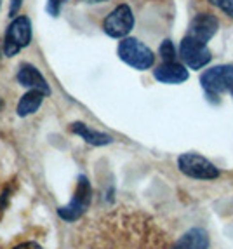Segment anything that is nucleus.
I'll list each match as a JSON object with an SVG mask.
<instances>
[{
  "instance_id": "nucleus-1",
  "label": "nucleus",
  "mask_w": 233,
  "mask_h": 249,
  "mask_svg": "<svg viewBox=\"0 0 233 249\" xmlns=\"http://www.w3.org/2000/svg\"><path fill=\"white\" fill-rule=\"evenodd\" d=\"M116 54L125 65H129L134 70H148V68L153 67L155 63L153 51L133 37L122 38L120 44H118V49H116Z\"/></svg>"
},
{
  "instance_id": "nucleus-2",
  "label": "nucleus",
  "mask_w": 233,
  "mask_h": 249,
  "mask_svg": "<svg viewBox=\"0 0 233 249\" xmlns=\"http://www.w3.org/2000/svg\"><path fill=\"white\" fill-rule=\"evenodd\" d=\"M30 42H32V23H30V18L16 16L11 21V25L7 26L4 44H2V54H4L5 58H13L21 49L30 46Z\"/></svg>"
},
{
  "instance_id": "nucleus-3",
  "label": "nucleus",
  "mask_w": 233,
  "mask_h": 249,
  "mask_svg": "<svg viewBox=\"0 0 233 249\" xmlns=\"http://www.w3.org/2000/svg\"><path fill=\"white\" fill-rule=\"evenodd\" d=\"M178 167L188 178L195 179H216L219 178V169L213 162L199 154H183L178 159Z\"/></svg>"
},
{
  "instance_id": "nucleus-4",
  "label": "nucleus",
  "mask_w": 233,
  "mask_h": 249,
  "mask_svg": "<svg viewBox=\"0 0 233 249\" xmlns=\"http://www.w3.org/2000/svg\"><path fill=\"white\" fill-rule=\"evenodd\" d=\"M200 84L209 94V98L230 91L233 88V65H219L209 68L200 77Z\"/></svg>"
},
{
  "instance_id": "nucleus-5",
  "label": "nucleus",
  "mask_w": 233,
  "mask_h": 249,
  "mask_svg": "<svg viewBox=\"0 0 233 249\" xmlns=\"http://www.w3.org/2000/svg\"><path fill=\"white\" fill-rule=\"evenodd\" d=\"M134 28V14L127 4H120L103 21L104 34L112 38H125Z\"/></svg>"
},
{
  "instance_id": "nucleus-6",
  "label": "nucleus",
  "mask_w": 233,
  "mask_h": 249,
  "mask_svg": "<svg viewBox=\"0 0 233 249\" xmlns=\"http://www.w3.org/2000/svg\"><path fill=\"white\" fill-rule=\"evenodd\" d=\"M91 196H92L91 183H89V179L85 178V176L80 175L79 183H77L75 196H73V199L70 200L68 206L58 209V214L67 221L79 220L80 216L85 213V209L89 208V204H91Z\"/></svg>"
},
{
  "instance_id": "nucleus-7",
  "label": "nucleus",
  "mask_w": 233,
  "mask_h": 249,
  "mask_svg": "<svg viewBox=\"0 0 233 249\" xmlns=\"http://www.w3.org/2000/svg\"><path fill=\"white\" fill-rule=\"evenodd\" d=\"M179 56L186 63V67H190L192 70L204 68L205 65H209L211 59H213V54L207 49V44L197 40V38L188 37V35L181 40Z\"/></svg>"
},
{
  "instance_id": "nucleus-8",
  "label": "nucleus",
  "mask_w": 233,
  "mask_h": 249,
  "mask_svg": "<svg viewBox=\"0 0 233 249\" xmlns=\"http://www.w3.org/2000/svg\"><path fill=\"white\" fill-rule=\"evenodd\" d=\"M217 28H219V21H217L216 16L207 14V13H200L192 19L186 35L207 44V42L216 35Z\"/></svg>"
},
{
  "instance_id": "nucleus-9",
  "label": "nucleus",
  "mask_w": 233,
  "mask_h": 249,
  "mask_svg": "<svg viewBox=\"0 0 233 249\" xmlns=\"http://www.w3.org/2000/svg\"><path fill=\"white\" fill-rule=\"evenodd\" d=\"M16 79L19 82V86L28 88L30 91H40L46 96L50 94V88L49 84H47V80L44 79V75L40 73V70L37 67L30 65V63H23L21 65L19 70H17Z\"/></svg>"
},
{
  "instance_id": "nucleus-10",
  "label": "nucleus",
  "mask_w": 233,
  "mask_h": 249,
  "mask_svg": "<svg viewBox=\"0 0 233 249\" xmlns=\"http://www.w3.org/2000/svg\"><path fill=\"white\" fill-rule=\"evenodd\" d=\"M153 75H155V79L162 84H183V82H186L188 77H190L186 68L178 61L162 63L160 67L155 68Z\"/></svg>"
},
{
  "instance_id": "nucleus-11",
  "label": "nucleus",
  "mask_w": 233,
  "mask_h": 249,
  "mask_svg": "<svg viewBox=\"0 0 233 249\" xmlns=\"http://www.w3.org/2000/svg\"><path fill=\"white\" fill-rule=\"evenodd\" d=\"M70 129L75 134L82 136L83 142H87L89 145L103 146V145H110V143L113 142V138L110 136V134H104V133H100V131H94V129H91L89 125L83 124V122H73Z\"/></svg>"
},
{
  "instance_id": "nucleus-12",
  "label": "nucleus",
  "mask_w": 233,
  "mask_h": 249,
  "mask_svg": "<svg viewBox=\"0 0 233 249\" xmlns=\"http://www.w3.org/2000/svg\"><path fill=\"white\" fill-rule=\"evenodd\" d=\"M172 249H209V235L202 229H192L172 246Z\"/></svg>"
},
{
  "instance_id": "nucleus-13",
  "label": "nucleus",
  "mask_w": 233,
  "mask_h": 249,
  "mask_svg": "<svg viewBox=\"0 0 233 249\" xmlns=\"http://www.w3.org/2000/svg\"><path fill=\"white\" fill-rule=\"evenodd\" d=\"M44 92L40 91H28L23 98L19 100L16 107V113L19 117H28L32 113H35L40 108L42 101H44Z\"/></svg>"
},
{
  "instance_id": "nucleus-14",
  "label": "nucleus",
  "mask_w": 233,
  "mask_h": 249,
  "mask_svg": "<svg viewBox=\"0 0 233 249\" xmlns=\"http://www.w3.org/2000/svg\"><path fill=\"white\" fill-rule=\"evenodd\" d=\"M158 54H160V58H162L164 63H172L176 61V49H174V44H172L169 38L162 42V46L158 49Z\"/></svg>"
},
{
  "instance_id": "nucleus-15",
  "label": "nucleus",
  "mask_w": 233,
  "mask_h": 249,
  "mask_svg": "<svg viewBox=\"0 0 233 249\" xmlns=\"http://www.w3.org/2000/svg\"><path fill=\"white\" fill-rule=\"evenodd\" d=\"M213 5H216L217 9H221L226 16L233 18V0H209Z\"/></svg>"
},
{
  "instance_id": "nucleus-16",
  "label": "nucleus",
  "mask_w": 233,
  "mask_h": 249,
  "mask_svg": "<svg viewBox=\"0 0 233 249\" xmlns=\"http://www.w3.org/2000/svg\"><path fill=\"white\" fill-rule=\"evenodd\" d=\"M65 2H67V0H47V5H46L47 13H49L50 16L56 18L59 14V11H61V7H63Z\"/></svg>"
},
{
  "instance_id": "nucleus-17",
  "label": "nucleus",
  "mask_w": 233,
  "mask_h": 249,
  "mask_svg": "<svg viewBox=\"0 0 233 249\" xmlns=\"http://www.w3.org/2000/svg\"><path fill=\"white\" fill-rule=\"evenodd\" d=\"M21 5H23V0H11V5H9V16L16 18L19 13Z\"/></svg>"
},
{
  "instance_id": "nucleus-18",
  "label": "nucleus",
  "mask_w": 233,
  "mask_h": 249,
  "mask_svg": "<svg viewBox=\"0 0 233 249\" xmlns=\"http://www.w3.org/2000/svg\"><path fill=\"white\" fill-rule=\"evenodd\" d=\"M13 249H42L37 242H23V244H17L16 248Z\"/></svg>"
},
{
  "instance_id": "nucleus-19",
  "label": "nucleus",
  "mask_w": 233,
  "mask_h": 249,
  "mask_svg": "<svg viewBox=\"0 0 233 249\" xmlns=\"http://www.w3.org/2000/svg\"><path fill=\"white\" fill-rule=\"evenodd\" d=\"M89 4H101V2H106V0H85Z\"/></svg>"
},
{
  "instance_id": "nucleus-20",
  "label": "nucleus",
  "mask_w": 233,
  "mask_h": 249,
  "mask_svg": "<svg viewBox=\"0 0 233 249\" xmlns=\"http://www.w3.org/2000/svg\"><path fill=\"white\" fill-rule=\"evenodd\" d=\"M0 108H2V100H0Z\"/></svg>"
},
{
  "instance_id": "nucleus-21",
  "label": "nucleus",
  "mask_w": 233,
  "mask_h": 249,
  "mask_svg": "<svg viewBox=\"0 0 233 249\" xmlns=\"http://www.w3.org/2000/svg\"><path fill=\"white\" fill-rule=\"evenodd\" d=\"M230 91H232V96H233V88H232V89H230Z\"/></svg>"
},
{
  "instance_id": "nucleus-22",
  "label": "nucleus",
  "mask_w": 233,
  "mask_h": 249,
  "mask_svg": "<svg viewBox=\"0 0 233 249\" xmlns=\"http://www.w3.org/2000/svg\"><path fill=\"white\" fill-rule=\"evenodd\" d=\"M0 7H2V0H0Z\"/></svg>"
}]
</instances>
